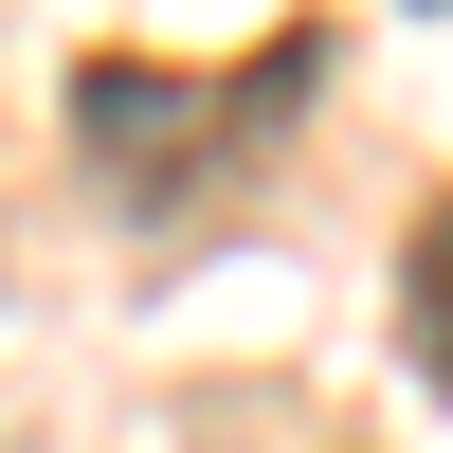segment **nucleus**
<instances>
[{
  "label": "nucleus",
  "mask_w": 453,
  "mask_h": 453,
  "mask_svg": "<svg viewBox=\"0 0 453 453\" xmlns=\"http://www.w3.org/2000/svg\"><path fill=\"white\" fill-rule=\"evenodd\" d=\"M309 91H326V36H309V19L254 36V55H218V73H181V55H91V73H73V164H91L127 218H218V200L290 145Z\"/></svg>",
  "instance_id": "f257e3e1"
},
{
  "label": "nucleus",
  "mask_w": 453,
  "mask_h": 453,
  "mask_svg": "<svg viewBox=\"0 0 453 453\" xmlns=\"http://www.w3.org/2000/svg\"><path fill=\"white\" fill-rule=\"evenodd\" d=\"M399 345H418V381H453V200L399 236Z\"/></svg>",
  "instance_id": "f03ea898"
}]
</instances>
